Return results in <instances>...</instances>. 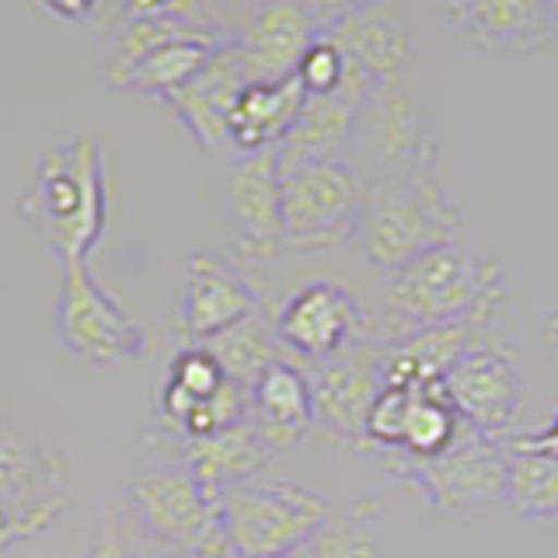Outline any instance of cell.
<instances>
[{"mask_svg": "<svg viewBox=\"0 0 558 558\" xmlns=\"http://www.w3.org/2000/svg\"><path fill=\"white\" fill-rule=\"evenodd\" d=\"M105 157L98 136L52 144L35 165L28 217L43 227L60 266H81L105 231Z\"/></svg>", "mask_w": 558, "mask_h": 558, "instance_id": "6da1fadb", "label": "cell"}, {"mask_svg": "<svg viewBox=\"0 0 558 558\" xmlns=\"http://www.w3.org/2000/svg\"><path fill=\"white\" fill-rule=\"evenodd\" d=\"M502 296V262L478 258L458 244H440L405 262L388 279V307L418 328L461 325Z\"/></svg>", "mask_w": 558, "mask_h": 558, "instance_id": "7a4b0ae2", "label": "cell"}, {"mask_svg": "<svg viewBox=\"0 0 558 558\" xmlns=\"http://www.w3.org/2000/svg\"><path fill=\"white\" fill-rule=\"evenodd\" d=\"M458 227L461 220L444 199L440 185L433 182L429 165L409 168L401 182L384 185L363 206L360 220L366 258L391 272L418 255L440 248V244H453Z\"/></svg>", "mask_w": 558, "mask_h": 558, "instance_id": "3957f363", "label": "cell"}, {"mask_svg": "<svg viewBox=\"0 0 558 558\" xmlns=\"http://www.w3.org/2000/svg\"><path fill=\"white\" fill-rule=\"evenodd\" d=\"M220 531L238 558H290L328 523L322 496L287 482H241L217 499Z\"/></svg>", "mask_w": 558, "mask_h": 558, "instance_id": "277c9868", "label": "cell"}, {"mask_svg": "<svg viewBox=\"0 0 558 558\" xmlns=\"http://www.w3.org/2000/svg\"><path fill=\"white\" fill-rule=\"evenodd\" d=\"M283 231L293 248H331L345 241L363 220V185L342 157L322 161H283Z\"/></svg>", "mask_w": 558, "mask_h": 558, "instance_id": "5b68a950", "label": "cell"}, {"mask_svg": "<svg viewBox=\"0 0 558 558\" xmlns=\"http://www.w3.org/2000/svg\"><path fill=\"white\" fill-rule=\"evenodd\" d=\"M220 43L227 39L179 32L168 25H119L116 52L105 77L122 92L154 95L165 101L199 74Z\"/></svg>", "mask_w": 558, "mask_h": 558, "instance_id": "8992f818", "label": "cell"}, {"mask_svg": "<svg viewBox=\"0 0 558 558\" xmlns=\"http://www.w3.org/2000/svg\"><path fill=\"white\" fill-rule=\"evenodd\" d=\"M57 336L70 356L92 366H109L122 360H136L147 353V336L98 279L81 266H63V290L57 304Z\"/></svg>", "mask_w": 558, "mask_h": 558, "instance_id": "52a82bcc", "label": "cell"}, {"mask_svg": "<svg viewBox=\"0 0 558 558\" xmlns=\"http://www.w3.org/2000/svg\"><path fill=\"white\" fill-rule=\"evenodd\" d=\"M409 475L436 510L468 513L506 499L510 453H502V447H496L488 436H475L468 444H453L436 458H415Z\"/></svg>", "mask_w": 558, "mask_h": 558, "instance_id": "ba28073f", "label": "cell"}, {"mask_svg": "<svg viewBox=\"0 0 558 558\" xmlns=\"http://www.w3.org/2000/svg\"><path fill=\"white\" fill-rule=\"evenodd\" d=\"M217 499L189 471H147L126 485V502L140 531L165 545H203L220 527Z\"/></svg>", "mask_w": 558, "mask_h": 558, "instance_id": "9c48e42d", "label": "cell"}, {"mask_svg": "<svg viewBox=\"0 0 558 558\" xmlns=\"http://www.w3.org/2000/svg\"><path fill=\"white\" fill-rule=\"evenodd\" d=\"M227 217L234 227V248L244 258H272L287 244L276 147L241 154L234 161L227 174Z\"/></svg>", "mask_w": 558, "mask_h": 558, "instance_id": "30bf717a", "label": "cell"}, {"mask_svg": "<svg viewBox=\"0 0 558 558\" xmlns=\"http://www.w3.org/2000/svg\"><path fill=\"white\" fill-rule=\"evenodd\" d=\"M318 39V25L301 0H266L234 32L244 81L266 84L293 77L307 49Z\"/></svg>", "mask_w": 558, "mask_h": 558, "instance_id": "8fae6325", "label": "cell"}, {"mask_svg": "<svg viewBox=\"0 0 558 558\" xmlns=\"http://www.w3.org/2000/svg\"><path fill=\"white\" fill-rule=\"evenodd\" d=\"M328 39H336V46L345 57V84L342 95L356 98L360 105L366 98H374L380 92L398 84V74L409 63V39L401 25L391 14H384L380 8L363 11L353 17L322 28Z\"/></svg>", "mask_w": 558, "mask_h": 558, "instance_id": "7c38bea8", "label": "cell"}, {"mask_svg": "<svg viewBox=\"0 0 558 558\" xmlns=\"http://www.w3.org/2000/svg\"><path fill=\"white\" fill-rule=\"evenodd\" d=\"M258 296L220 255L196 252L189 258L179 296V331L185 339H199L206 345L227 328L252 318Z\"/></svg>", "mask_w": 558, "mask_h": 558, "instance_id": "4fadbf2b", "label": "cell"}, {"mask_svg": "<svg viewBox=\"0 0 558 558\" xmlns=\"http://www.w3.org/2000/svg\"><path fill=\"white\" fill-rule=\"evenodd\" d=\"M444 17L482 52H534L555 35L548 0H444Z\"/></svg>", "mask_w": 558, "mask_h": 558, "instance_id": "5bb4252c", "label": "cell"}, {"mask_svg": "<svg viewBox=\"0 0 558 558\" xmlns=\"http://www.w3.org/2000/svg\"><path fill=\"white\" fill-rule=\"evenodd\" d=\"M444 388L453 412L468 426H475L478 436H488V440L513 423L520 405V384L513 374V363L499 349H468L450 366Z\"/></svg>", "mask_w": 558, "mask_h": 558, "instance_id": "9a60e30c", "label": "cell"}, {"mask_svg": "<svg viewBox=\"0 0 558 558\" xmlns=\"http://www.w3.org/2000/svg\"><path fill=\"white\" fill-rule=\"evenodd\" d=\"M360 328L356 301L331 279H318L296 290L287 307L279 311L276 339L287 342L293 353L311 360H331L349 345Z\"/></svg>", "mask_w": 558, "mask_h": 558, "instance_id": "2e32d148", "label": "cell"}, {"mask_svg": "<svg viewBox=\"0 0 558 558\" xmlns=\"http://www.w3.org/2000/svg\"><path fill=\"white\" fill-rule=\"evenodd\" d=\"M244 87H248V81H244V66L231 35L227 43H220V49L209 57L199 74L165 101L203 150H217L220 144H227V122H231V109Z\"/></svg>", "mask_w": 558, "mask_h": 558, "instance_id": "e0dca14e", "label": "cell"}, {"mask_svg": "<svg viewBox=\"0 0 558 558\" xmlns=\"http://www.w3.org/2000/svg\"><path fill=\"white\" fill-rule=\"evenodd\" d=\"M304 101H307V92L296 74L283 81L248 84L231 109L227 144L238 154H258V150L279 147L296 126V119H301Z\"/></svg>", "mask_w": 558, "mask_h": 558, "instance_id": "ac0fdd59", "label": "cell"}, {"mask_svg": "<svg viewBox=\"0 0 558 558\" xmlns=\"http://www.w3.org/2000/svg\"><path fill=\"white\" fill-rule=\"evenodd\" d=\"M380 388H384V380H380L377 353L345 356L339 363L325 366L322 377L311 384L314 418L339 436H363Z\"/></svg>", "mask_w": 558, "mask_h": 558, "instance_id": "d6986e66", "label": "cell"}, {"mask_svg": "<svg viewBox=\"0 0 558 558\" xmlns=\"http://www.w3.org/2000/svg\"><path fill=\"white\" fill-rule=\"evenodd\" d=\"M248 423L258 429L269 450L293 447L314 423L311 380L293 363L276 360L252 388Z\"/></svg>", "mask_w": 558, "mask_h": 558, "instance_id": "ffe728a7", "label": "cell"}, {"mask_svg": "<svg viewBox=\"0 0 558 558\" xmlns=\"http://www.w3.org/2000/svg\"><path fill=\"white\" fill-rule=\"evenodd\" d=\"M269 447L258 436V429L244 418V423L189 440V475L196 478L209 496L227 493L231 485L252 482L269 461Z\"/></svg>", "mask_w": 558, "mask_h": 558, "instance_id": "44dd1931", "label": "cell"}, {"mask_svg": "<svg viewBox=\"0 0 558 558\" xmlns=\"http://www.w3.org/2000/svg\"><path fill=\"white\" fill-rule=\"evenodd\" d=\"M363 105L342 92L336 95H307L304 112L296 119L290 136L279 144L283 161H322V157H339L345 140L353 136Z\"/></svg>", "mask_w": 558, "mask_h": 558, "instance_id": "7402d4cb", "label": "cell"}, {"mask_svg": "<svg viewBox=\"0 0 558 558\" xmlns=\"http://www.w3.org/2000/svg\"><path fill=\"white\" fill-rule=\"evenodd\" d=\"M223 366L209 349H182L171 363V377L165 384L161 395V412L171 426H179L185 433L192 412H196L203 401L214 398L223 388Z\"/></svg>", "mask_w": 558, "mask_h": 558, "instance_id": "603a6c76", "label": "cell"}, {"mask_svg": "<svg viewBox=\"0 0 558 558\" xmlns=\"http://www.w3.org/2000/svg\"><path fill=\"white\" fill-rule=\"evenodd\" d=\"M203 349H209V353L217 356L227 380H234V384H241V388H248V391L255 388V380L276 363L272 331L266 328V322H262L258 314L244 318L234 328H227L223 336L209 339Z\"/></svg>", "mask_w": 558, "mask_h": 558, "instance_id": "cb8c5ba5", "label": "cell"}, {"mask_svg": "<svg viewBox=\"0 0 558 558\" xmlns=\"http://www.w3.org/2000/svg\"><path fill=\"white\" fill-rule=\"evenodd\" d=\"M122 25H168L179 32L214 35V39H231L227 35V14L220 0H119Z\"/></svg>", "mask_w": 558, "mask_h": 558, "instance_id": "d4e9b609", "label": "cell"}, {"mask_svg": "<svg viewBox=\"0 0 558 558\" xmlns=\"http://www.w3.org/2000/svg\"><path fill=\"white\" fill-rule=\"evenodd\" d=\"M506 502H510L523 520H541V523L558 520V461L510 453Z\"/></svg>", "mask_w": 558, "mask_h": 558, "instance_id": "484cf974", "label": "cell"}, {"mask_svg": "<svg viewBox=\"0 0 558 558\" xmlns=\"http://www.w3.org/2000/svg\"><path fill=\"white\" fill-rule=\"evenodd\" d=\"M290 558H377L374 534L360 517H349L342 523H325V527L304 541Z\"/></svg>", "mask_w": 558, "mask_h": 558, "instance_id": "4316f807", "label": "cell"}, {"mask_svg": "<svg viewBox=\"0 0 558 558\" xmlns=\"http://www.w3.org/2000/svg\"><path fill=\"white\" fill-rule=\"evenodd\" d=\"M296 77H301L307 95H336L345 84V57L336 46V39H328L325 32H318V39L307 49V57L296 66Z\"/></svg>", "mask_w": 558, "mask_h": 558, "instance_id": "83f0119b", "label": "cell"}, {"mask_svg": "<svg viewBox=\"0 0 558 558\" xmlns=\"http://www.w3.org/2000/svg\"><path fill=\"white\" fill-rule=\"evenodd\" d=\"M301 4L307 8V14L314 17V25H318V32H322L328 25L342 22V17H353V14L380 8L384 0H301Z\"/></svg>", "mask_w": 558, "mask_h": 558, "instance_id": "f1b7e54d", "label": "cell"}, {"mask_svg": "<svg viewBox=\"0 0 558 558\" xmlns=\"http://www.w3.org/2000/svg\"><path fill=\"white\" fill-rule=\"evenodd\" d=\"M506 450H510V453H523V458H551V461H558V412L551 415L548 429H541V433H520V436H513Z\"/></svg>", "mask_w": 558, "mask_h": 558, "instance_id": "f546056e", "label": "cell"}, {"mask_svg": "<svg viewBox=\"0 0 558 558\" xmlns=\"http://www.w3.org/2000/svg\"><path fill=\"white\" fill-rule=\"evenodd\" d=\"M39 4L52 17H63V22H84V17L98 8V0H39Z\"/></svg>", "mask_w": 558, "mask_h": 558, "instance_id": "4dcf8cb0", "label": "cell"}, {"mask_svg": "<svg viewBox=\"0 0 558 558\" xmlns=\"http://www.w3.org/2000/svg\"><path fill=\"white\" fill-rule=\"evenodd\" d=\"M87 558H133L130 555V548L122 545V537L116 534V527H105L98 531V537H95V545H92V551H87Z\"/></svg>", "mask_w": 558, "mask_h": 558, "instance_id": "1f68e13d", "label": "cell"}, {"mask_svg": "<svg viewBox=\"0 0 558 558\" xmlns=\"http://www.w3.org/2000/svg\"><path fill=\"white\" fill-rule=\"evenodd\" d=\"M548 339H551V345L558 349V311L548 318Z\"/></svg>", "mask_w": 558, "mask_h": 558, "instance_id": "d6a6232c", "label": "cell"}, {"mask_svg": "<svg viewBox=\"0 0 558 558\" xmlns=\"http://www.w3.org/2000/svg\"><path fill=\"white\" fill-rule=\"evenodd\" d=\"M548 11H551V28L558 32V0H548Z\"/></svg>", "mask_w": 558, "mask_h": 558, "instance_id": "836d02e7", "label": "cell"}]
</instances>
